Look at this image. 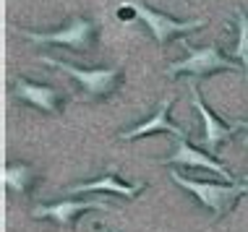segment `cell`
Here are the masks:
<instances>
[{
	"instance_id": "obj_1",
	"label": "cell",
	"mask_w": 248,
	"mask_h": 232,
	"mask_svg": "<svg viewBox=\"0 0 248 232\" xmlns=\"http://www.w3.org/2000/svg\"><path fill=\"white\" fill-rule=\"evenodd\" d=\"M170 180L180 185L183 190L196 198L204 209L212 211V222H219L232 211L240 196L248 193V177L235 183H214V180H191V177L180 175L178 170H170Z\"/></svg>"
},
{
	"instance_id": "obj_2",
	"label": "cell",
	"mask_w": 248,
	"mask_h": 232,
	"mask_svg": "<svg viewBox=\"0 0 248 232\" xmlns=\"http://www.w3.org/2000/svg\"><path fill=\"white\" fill-rule=\"evenodd\" d=\"M120 18H139L146 29H149V34L154 37V42L162 47V44H167L172 37H183L188 34V31H196V29H204L206 26V18H191V21H180V18H172L167 16V13H159V11H152L149 5L144 3H128L123 5V8L118 11Z\"/></svg>"
},
{
	"instance_id": "obj_3",
	"label": "cell",
	"mask_w": 248,
	"mask_h": 232,
	"mask_svg": "<svg viewBox=\"0 0 248 232\" xmlns=\"http://www.w3.org/2000/svg\"><path fill=\"white\" fill-rule=\"evenodd\" d=\"M39 63L52 65V68L68 73L71 78H76L89 99L112 97L120 89V84H123V71L120 68H76V65H71L65 60H55V58H47V55H39Z\"/></svg>"
},
{
	"instance_id": "obj_4",
	"label": "cell",
	"mask_w": 248,
	"mask_h": 232,
	"mask_svg": "<svg viewBox=\"0 0 248 232\" xmlns=\"http://www.w3.org/2000/svg\"><path fill=\"white\" fill-rule=\"evenodd\" d=\"M16 34H21L24 39L34 44H60V47H71L76 52H89L94 47V39H97V24L89 21L84 16H73L63 29L55 31H29V29H16Z\"/></svg>"
},
{
	"instance_id": "obj_5",
	"label": "cell",
	"mask_w": 248,
	"mask_h": 232,
	"mask_svg": "<svg viewBox=\"0 0 248 232\" xmlns=\"http://www.w3.org/2000/svg\"><path fill=\"white\" fill-rule=\"evenodd\" d=\"M180 44L188 50V58H186V60L172 63V65H167V68H165L167 76L188 73V76H196V78H206V76H214V73H225V71H243L240 65L232 63L230 58L217 47V44H206V47H201V50H193L186 39Z\"/></svg>"
},
{
	"instance_id": "obj_6",
	"label": "cell",
	"mask_w": 248,
	"mask_h": 232,
	"mask_svg": "<svg viewBox=\"0 0 248 232\" xmlns=\"http://www.w3.org/2000/svg\"><path fill=\"white\" fill-rule=\"evenodd\" d=\"M175 141H178L175 151H172L170 157H165L162 164L183 167V170H206V172H212V175L222 177L225 183H235V175H232V170L227 167L225 162H219V159H214L212 154L196 149L188 138H175Z\"/></svg>"
},
{
	"instance_id": "obj_7",
	"label": "cell",
	"mask_w": 248,
	"mask_h": 232,
	"mask_svg": "<svg viewBox=\"0 0 248 232\" xmlns=\"http://www.w3.org/2000/svg\"><path fill=\"white\" fill-rule=\"evenodd\" d=\"M92 209L110 211L112 206L107 201H76V198H63V201H58V203H37V206L31 209V217H34V219H52L55 224H60V227H71L84 211H92Z\"/></svg>"
},
{
	"instance_id": "obj_8",
	"label": "cell",
	"mask_w": 248,
	"mask_h": 232,
	"mask_svg": "<svg viewBox=\"0 0 248 232\" xmlns=\"http://www.w3.org/2000/svg\"><path fill=\"white\" fill-rule=\"evenodd\" d=\"M191 104L201 117V128H204V146L206 151H217V146H222L225 141H230L238 133L235 123H225L222 117H217L214 112L206 107V102L201 99L196 84H191Z\"/></svg>"
},
{
	"instance_id": "obj_9",
	"label": "cell",
	"mask_w": 248,
	"mask_h": 232,
	"mask_svg": "<svg viewBox=\"0 0 248 232\" xmlns=\"http://www.w3.org/2000/svg\"><path fill=\"white\" fill-rule=\"evenodd\" d=\"M13 97L18 102H26L31 107H37L39 112H47V115H60L63 104H65V97L58 89H52L47 84L26 81V78H16L13 81Z\"/></svg>"
},
{
	"instance_id": "obj_10",
	"label": "cell",
	"mask_w": 248,
	"mask_h": 232,
	"mask_svg": "<svg viewBox=\"0 0 248 232\" xmlns=\"http://www.w3.org/2000/svg\"><path fill=\"white\" fill-rule=\"evenodd\" d=\"M170 107H172V97H165L162 104L157 107V112H154L149 120L133 125L128 130H120L118 136L123 138V141H133V138H144V136H154V133H170L175 138H188V130L170 120Z\"/></svg>"
},
{
	"instance_id": "obj_11",
	"label": "cell",
	"mask_w": 248,
	"mask_h": 232,
	"mask_svg": "<svg viewBox=\"0 0 248 232\" xmlns=\"http://www.w3.org/2000/svg\"><path fill=\"white\" fill-rule=\"evenodd\" d=\"M144 188H146L144 183H139V185L125 183L123 177H120V167L110 164V167L105 170L102 177H97V180H89V183L71 185L68 193H118V196H123V198H136V196H141Z\"/></svg>"
},
{
	"instance_id": "obj_12",
	"label": "cell",
	"mask_w": 248,
	"mask_h": 232,
	"mask_svg": "<svg viewBox=\"0 0 248 232\" xmlns=\"http://www.w3.org/2000/svg\"><path fill=\"white\" fill-rule=\"evenodd\" d=\"M34 167H29V164L24 162H8L3 167V185L13 193H26L29 190V185L34 183Z\"/></svg>"
},
{
	"instance_id": "obj_13",
	"label": "cell",
	"mask_w": 248,
	"mask_h": 232,
	"mask_svg": "<svg viewBox=\"0 0 248 232\" xmlns=\"http://www.w3.org/2000/svg\"><path fill=\"white\" fill-rule=\"evenodd\" d=\"M235 29H238V39H235V47H232V58L240 63V68H243L248 78V13L243 11L235 13Z\"/></svg>"
},
{
	"instance_id": "obj_14",
	"label": "cell",
	"mask_w": 248,
	"mask_h": 232,
	"mask_svg": "<svg viewBox=\"0 0 248 232\" xmlns=\"http://www.w3.org/2000/svg\"><path fill=\"white\" fill-rule=\"evenodd\" d=\"M238 125V130H246V133H248V120L246 123H235Z\"/></svg>"
},
{
	"instance_id": "obj_15",
	"label": "cell",
	"mask_w": 248,
	"mask_h": 232,
	"mask_svg": "<svg viewBox=\"0 0 248 232\" xmlns=\"http://www.w3.org/2000/svg\"><path fill=\"white\" fill-rule=\"evenodd\" d=\"M180 3H188V0H180Z\"/></svg>"
},
{
	"instance_id": "obj_16",
	"label": "cell",
	"mask_w": 248,
	"mask_h": 232,
	"mask_svg": "<svg viewBox=\"0 0 248 232\" xmlns=\"http://www.w3.org/2000/svg\"><path fill=\"white\" fill-rule=\"evenodd\" d=\"M102 232H110V230H102Z\"/></svg>"
}]
</instances>
